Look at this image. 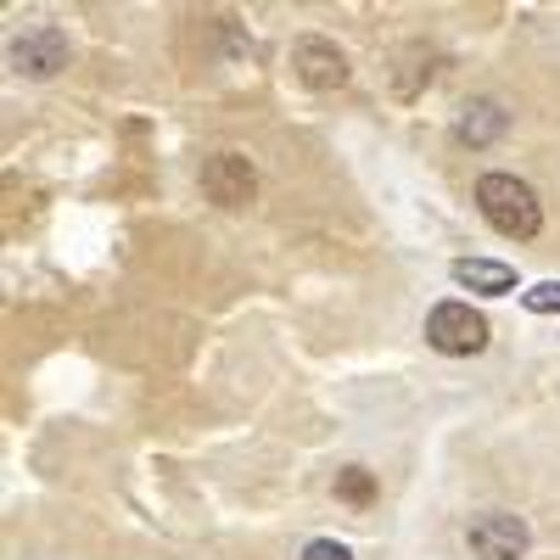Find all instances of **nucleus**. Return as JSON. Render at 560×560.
Here are the masks:
<instances>
[{"label":"nucleus","instance_id":"1","mask_svg":"<svg viewBox=\"0 0 560 560\" xmlns=\"http://www.w3.org/2000/svg\"><path fill=\"white\" fill-rule=\"evenodd\" d=\"M477 208L504 242H533L544 230V208L533 197V185L516 179V174H482L477 179Z\"/></svg>","mask_w":560,"mask_h":560},{"label":"nucleus","instance_id":"7","mask_svg":"<svg viewBox=\"0 0 560 560\" xmlns=\"http://www.w3.org/2000/svg\"><path fill=\"white\" fill-rule=\"evenodd\" d=\"M448 275H454V287H471V292H488V298L516 292V269L499 264V258H454Z\"/></svg>","mask_w":560,"mask_h":560},{"label":"nucleus","instance_id":"11","mask_svg":"<svg viewBox=\"0 0 560 560\" xmlns=\"http://www.w3.org/2000/svg\"><path fill=\"white\" fill-rule=\"evenodd\" d=\"M303 560H353V555H348L337 538H314V544L303 549Z\"/></svg>","mask_w":560,"mask_h":560},{"label":"nucleus","instance_id":"4","mask_svg":"<svg viewBox=\"0 0 560 560\" xmlns=\"http://www.w3.org/2000/svg\"><path fill=\"white\" fill-rule=\"evenodd\" d=\"M202 191L219 208H247L258 197V174H253V163L242 152H219V158L202 163Z\"/></svg>","mask_w":560,"mask_h":560},{"label":"nucleus","instance_id":"3","mask_svg":"<svg viewBox=\"0 0 560 560\" xmlns=\"http://www.w3.org/2000/svg\"><path fill=\"white\" fill-rule=\"evenodd\" d=\"M465 544H471L477 560H522L533 533L522 516H504V510H488V516H477L471 527H465Z\"/></svg>","mask_w":560,"mask_h":560},{"label":"nucleus","instance_id":"8","mask_svg":"<svg viewBox=\"0 0 560 560\" xmlns=\"http://www.w3.org/2000/svg\"><path fill=\"white\" fill-rule=\"evenodd\" d=\"M499 129H504L499 102H471V107H465V118H459V140H471V147H488Z\"/></svg>","mask_w":560,"mask_h":560},{"label":"nucleus","instance_id":"9","mask_svg":"<svg viewBox=\"0 0 560 560\" xmlns=\"http://www.w3.org/2000/svg\"><path fill=\"white\" fill-rule=\"evenodd\" d=\"M337 499H348V504H370V499H376V477H370L364 465H348V471H337Z\"/></svg>","mask_w":560,"mask_h":560},{"label":"nucleus","instance_id":"10","mask_svg":"<svg viewBox=\"0 0 560 560\" xmlns=\"http://www.w3.org/2000/svg\"><path fill=\"white\" fill-rule=\"evenodd\" d=\"M522 303H527L533 314H560V280H544V287L522 292Z\"/></svg>","mask_w":560,"mask_h":560},{"label":"nucleus","instance_id":"2","mask_svg":"<svg viewBox=\"0 0 560 560\" xmlns=\"http://www.w3.org/2000/svg\"><path fill=\"white\" fill-rule=\"evenodd\" d=\"M427 342H432L438 353H454V359L482 353V348H488V319H482L471 303H438V308L427 314Z\"/></svg>","mask_w":560,"mask_h":560},{"label":"nucleus","instance_id":"6","mask_svg":"<svg viewBox=\"0 0 560 560\" xmlns=\"http://www.w3.org/2000/svg\"><path fill=\"white\" fill-rule=\"evenodd\" d=\"M292 68L308 90H342L348 84V57L331 39H298L292 45Z\"/></svg>","mask_w":560,"mask_h":560},{"label":"nucleus","instance_id":"5","mask_svg":"<svg viewBox=\"0 0 560 560\" xmlns=\"http://www.w3.org/2000/svg\"><path fill=\"white\" fill-rule=\"evenodd\" d=\"M12 68L28 73V79H51L68 68V34L62 28H28L23 39H12Z\"/></svg>","mask_w":560,"mask_h":560}]
</instances>
